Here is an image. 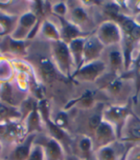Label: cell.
<instances>
[{
	"label": "cell",
	"mask_w": 140,
	"mask_h": 160,
	"mask_svg": "<svg viewBox=\"0 0 140 160\" xmlns=\"http://www.w3.org/2000/svg\"><path fill=\"white\" fill-rule=\"evenodd\" d=\"M34 19H35L34 16L28 14V15L23 17V18H22V24L25 25V26H29V25H31L34 22Z\"/></svg>",
	"instance_id": "5b68a950"
},
{
	"label": "cell",
	"mask_w": 140,
	"mask_h": 160,
	"mask_svg": "<svg viewBox=\"0 0 140 160\" xmlns=\"http://www.w3.org/2000/svg\"><path fill=\"white\" fill-rule=\"evenodd\" d=\"M100 160H114V152L111 148H104L100 152Z\"/></svg>",
	"instance_id": "3957f363"
},
{
	"label": "cell",
	"mask_w": 140,
	"mask_h": 160,
	"mask_svg": "<svg viewBox=\"0 0 140 160\" xmlns=\"http://www.w3.org/2000/svg\"><path fill=\"white\" fill-rule=\"evenodd\" d=\"M66 120H67L66 116L64 115V114L62 113V114H60V115H59V117L57 118V123L62 127V125H64L66 123Z\"/></svg>",
	"instance_id": "7c38bea8"
},
{
	"label": "cell",
	"mask_w": 140,
	"mask_h": 160,
	"mask_svg": "<svg viewBox=\"0 0 140 160\" xmlns=\"http://www.w3.org/2000/svg\"><path fill=\"white\" fill-rule=\"evenodd\" d=\"M55 9H56L57 12H59V13H63V11H64V6H63V4H60V5H58Z\"/></svg>",
	"instance_id": "2e32d148"
},
{
	"label": "cell",
	"mask_w": 140,
	"mask_h": 160,
	"mask_svg": "<svg viewBox=\"0 0 140 160\" xmlns=\"http://www.w3.org/2000/svg\"><path fill=\"white\" fill-rule=\"evenodd\" d=\"M42 71L46 74H52L54 72V68L52 67V65L50 63L46 62L42 65Z\"/></svg>",
	"instance_id": "8992f818"
},
{
	"label": "cell",
	"mask_w": 140,
	"mask_h": 160,
	"mask_svg": "<svg viewBox=\"0 0 140 160\" xmlns=\"http://www.w3.org/2000/svg\"><path fill=\"white\" fill-rule=\"evenodd\" d=\"M100 122H101V120H100L99 116H94V117H92L89 120V125H90L91 128H97V127H99Z\"/></svg>",
	"instance_id": "9c48e42d"
},
{
	"label": "cell",
	"mask_w": 140,
	"mask_h": 160,
	"mask_svg": "<svg viewBox=\"0 0 140 160\" xmlns=\"http://www.w3.org/2000/svg\"><path fill=\"white\" fill-rule=\"evenodd\" d=\"M133 135L135 137H140V127L139 128H135L133 129Z\"/></svg>",
	"instance_id": "9a60e30c"
},
{
	"label": "cell",
	"mask_w": 140,
	"mask_h": 160,
	"mask_svg": "<svg viewBox=\"0 0 140 160\" xmlns=\"http://www.w3.org/2000/svg\"><path fill=\"white\" fill-rule=\"evenodd\" d=\"M90 146H91V144H90V141L88 139H84L81 142V148L83 151H89Z\"/></svg>",
	"instance_id": "30bf717a"
},
{
	"label": "cell",
	"mask_w": 140,
	"mask_h": 160,
	"mask_svg": "<svg viewBox=\"0 0 140 160\" xmlns=\"http://www.w3.org/2000/svg\"><path fill=\"white\" fill-rule=\"evenodd\" d=\"M110 58H111V62L113 65H119L121 63V57L119 55L118 52H113L110 55Z\"/></svg>",
	"instance_id": "ba28073f"
},
{
	"label": "cell",
	"mask_w": 140,
	"mask_h": 160,
	"mask_svg": "<svg viewBox=\"0 0 140 160\" xmlns=\"http://www.w3.org/2000/svg\"><path fill=\"white\" fill-rule=\"evenodd\" d=\"M75 16L77 18L79 19H84L86 18V14L84 13V11L83 10H81V9H77L75 10Z\"/></svg>",
	"instance_id": "4fadbf2b"
},
{
	"label": "cell",
	"mask_w": 140,
	"mask_h": 160,
	"mask_svg": "<svg viewBox=\"0 0 140 160\" xmlns=\"http://www.w3.org/2000/svg\"><path fill=\"white\" fill-rule=\"evenodd\" d=\"M98 133L102 136H108V135L111 134V129L107 124H101V125H99Z\"/></svg>",
	"instance_id": "277c9868"
},
{
	"label": "cell",
	"mask_w": 140,
	"mask_h": 160,
	"mask_svg": "<svg viewBox=\"0 0 140 160\" xmlns=\"http://www.w3.org/2000/svg\"><path fill=\"white\" fill-rule=\"evenodd\" d=\"M135 26H136V25L133 23V21H131V20H128V21H126L125 23H124V28H125L127 31H129V32H132Z\"/></svg>",
	"instance_id": "8fae6325"
},
{
	"label": "cell",
	"mask_w": 140,
	"mask_h": 160,
	"mask_svg": "<svg viewBox=\"0 0 140 160\" xmlns=\"http://www.w3.org/2000/svg\"><path fill=\"white\" fill-rule=\"evenodd\" d=\"M133 160H140V154H139V155H137Z\"/></svg>",
	"instance_id": "e0dca14e"
},
{
	"label": "cell",
	"mask_w": 140,
	"mask_h": 160,
	"mask_svg": "<svg viewBox=\"0 0 140 160\" xmlns=\"http://www.w3.org/2000/svg\"><path fill=\"white\" fill-rule=\"evenodd\" d=\"M29 154V147L28 146H22L19 147L15 152V157L17 160H24L27 158Z\"/></svg>",
	"instance_id": "7a4b0ae2"
},
{
	"label": "cell",
	"mask_w": 140,
	"mask_h": 160,
	"mask_svg": "<svg viewBox=\"0 0 140 160\" xmlns=\"http://www.w3.org/2000/svg\"><path fill=\"white\" fill-rule=\"evenodd\" d=\"M76 33H77L76 30L73 27H70V26L65 30V35L68 36V37H73V36H75Z\"/></svg>",
	"instance_id": "5bb4252c"
},
{
	"label": "cell",
	"mask_w": 140,
	"mask_h": 160,
	"mask_svg": "<svg viewBox=\"0 0 140 160\" xmlns=\"http://www.w3.org/2000/svg\"><path fill=\"white\" fill-rule=\"evenodd\" d=\"M29 160H42V154H41L40 151H39V150H35V151L31 153V155H30V157H29Z\"/></svg>",
	"instance_id": "52a82bcc"
},
{
	"label": "cell",
	"mask_w": 140,
	"mask_h": 160,
	"mask_svg": "<svg viewBox=\"0 0 140 160\" xmlns=\"http://www.w3.org/2000/svg\"><path fill=\"white\" fill-rule=\"evenodd\" d=\"M47 154L50 160H57L61 155V148L54 141L49 142L47 146Z\"/></svg>",
	"instance_id": "6da1fadb"
}]
</instances>
